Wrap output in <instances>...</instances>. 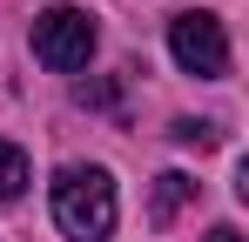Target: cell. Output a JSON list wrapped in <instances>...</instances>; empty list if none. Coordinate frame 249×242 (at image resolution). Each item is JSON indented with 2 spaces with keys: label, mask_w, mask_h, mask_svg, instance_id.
<instances>
[{
  "label": "cell",
  "mask_w": 249,
  "mask_h": 242,
  "mask_svg": "<svg viewBox=\"0 0 249 242\" xmlns=\"http://www.w3.org/2000/svg\"><path fill=\"white\" fill-rule=\"evenodd\" d=\"M209 242H243V236H236V229H229V222H222V229H209Z\"/></svg>",
  "instance_id": "obj_7"
},
{
  "label": "cell",
  "mask_w": 249,
  "mask_h": 242,
  "mask_svg": "<svg viewBox=\"0 0 249 242\" xmlns=\"http://www.w3.org/2000/svg\"><path fill=\"white\" fill-rule=\"evenodd\" d=\"M27 182H34V175H27V155H20L14 141H0V202H14Z\"/></svg>",
  "instance_id": "obj_5"
},
{
  "label": "cell",
  "mask_w": 249,
  "mask_h": 242,
  "mask_svg": "<svg viewBox=\"0 0 249 242\" xmlns=\"http://www.w3.org/2000/svg\"><path fill=\"white\" fill-rule=\"evenodd\" d=\"M168 54H175L182 74H196V81H222L229 74V34H222V20L202 14V7H189V14L168 20Z\"/></svg>",
  "instance_id": "obj_3"
},
{
  "label": "cell",
  "mask_w": 249,
  "mask_h": 242,
  "mask_svg": "<svg viewBox=\"0 0 249 242\" xmlns=\"http://www.w3.org/2000/svg\"><path fill=\"white\" fill-rule=\"evenodd\" d=\"M27 40H34V61L41 68H54V74H81L88 61H94V14L88 7H41L34 14V27H27Z\"/></svg>",
  "instance_id": "obj_2"
},
{
  "label": "cell",
  "mask_w": 249,
  "mask_h": 242,
  "mask_svg": "<svg viewBox=\"0 0 249 242\" xmlns=\"http://www.w3.org/2000/svg\"><path fill=\"white\" fill-rule=\"evenodd\" d=\"M182 202H196V182H189V175H175V168L155 175V202H148V208H155V222H175V208H182Z\"/></svg>",
  "instance_id": "obj_4"
},
{
  "label": "cell",
  "mask_w": 249,
  "mask_h": 242,
  "mask_svg": "<svg viewBox=\"0 0 249 242\" xmlns=\"http://www.w3.org/2000/svg\"><path fill=\"white\" fill-rule=\"evenodd\" d=\"M168 135H175L182 148H215V141H222V128H215V121H175Z\"/></svg>",
  "instance_id": "obj_6"
},
{
  "label": "cell",
  "mask_w": 249,
  "mask_h": 242,
  "mask_svg": "<svg viewBox=\"0 0 249 242\" xmlns=\"http://www.w3.org/2000/svg\"><path fill=\"white\" fill-rule=\"evenodd\" d=\"M115 215H122V195H115V175L101 161H68L54 175V222L68 242H108Z\"/></svg>",
  "instance_id": "obj_1"
}]
</instances>
